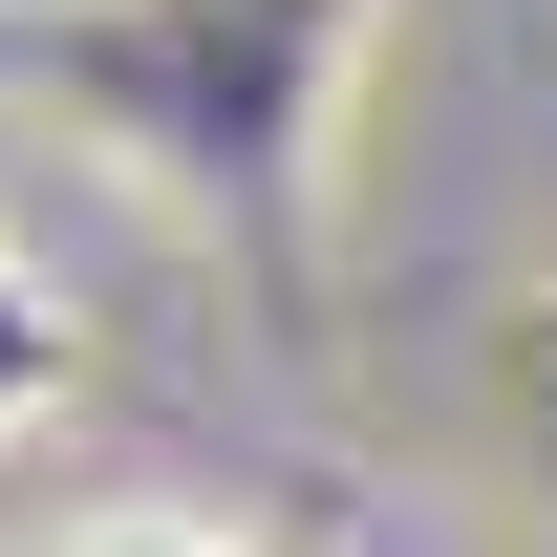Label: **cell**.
Listing matches in <instances>:
<instances>
[{
	"mask_svg": "<svg viewBox=\"0 0 557 557\" xmlns=\"http://www.w3.org/2000/svg\"><path fill=\"white\" fill-rule=\"evenodd\" d=\"M22 44L108 108V150H150L214 214L322 194V108H344L364 0H22Z\"/></svg>",
	"mask_w": 557,
	"mask_h": 557,
	"instance_id": "1",
	"label": "cell"
},
{
	"mask_svg": "<svg viewBox=\"0 0 557 557\" xmlns=\"http://www.w3.org/2000/svg\"><path fill=\"white\" fill-rule=\"evenodd\" d=\"M44 557H258L236 515H172V493H129V515H65Z\"/></svg>",
	"mask_w": 557,
	"mask_h": 557,
	"instance_id": "2",
	"label": "cell"
},
{
	"mask_svg": "<svg viewBox=\"0 0 557 557\" xmlns=\"http://www.w3.org/2000/svg\"><path fill=\"white\" fill-rule=\"evenodd\" d=\"M22 408H65V300L0 258V429H22Z\"/></svg>",
	"mask_w": 557,
	"mask_h": 557,
	"instance_id": "3",
	"label": "cell"
}]
</instances>
